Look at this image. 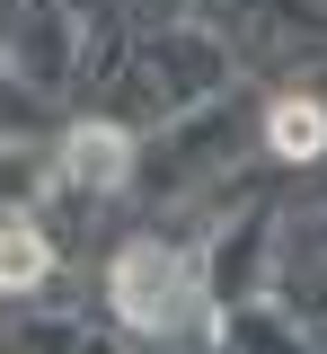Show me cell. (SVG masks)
Returning a JSON list of instances; mask_svg holds the SVG:
<instances>
[{
  "label": "cell",
  "instance_id": "6da1fadb",
  "mask_svg": "<svg viewBox=\"0 0 327 354\" xmlns=\"http://www.w3.org/2000/svg\"><path fill=\"white\" fill-rule=\"evenodd\" d=\"M106 301L133 337H186L204 319V266L195 248H168V239H133L106 266Z\"/></svg>",
  "mask_w": 327,
  "mask_h": 354
},
{
  "label": "cell",
  "instance_id": "277c9868",
  "mask_svg": "<svg viewBox=\"0 0 327 354\" xmlns=\"http://www.w3.org/2000/svg\"><path fill=\"white\" fill-rule=\"evenodd\" d=\"M53 274V239L36 221H0V292H36Z\"/></svg>",
  "mask_w": 327,
  "mask_h": 354
},
{
  "label": "cell",
  "instance_id": "3957f363",
  "mask_svg": "<svg viewBox=\"0 0 327 354\" xmlns=\"http://www.w3.org/2000/svg\"><path fill=\"white\" fill-rule=\"evenodd\" d=\"M266 151L275 160H319L327 151V106L319 97H275L266 106Z\"/></svg>",
  "mask_w": 327,
  "mask_h": 354
},
{
  "label": "cell",
  "instance_id": "7a4b0ae2",
  "mask_svg": "<svg viewBox=\"0 0 327 354\" xmlns=\"http://www.w3.org/2000/svg\"><path fill=\"white\" fill-rule=\"evenodd\" d=\"M53 177L62 186H89V195H115L133 177V133L106 124V115H80V124L62 133V151H53Z\"/></svg>",
  "mask_w": 327,
  "mask_h": 354
}]
</instances>
